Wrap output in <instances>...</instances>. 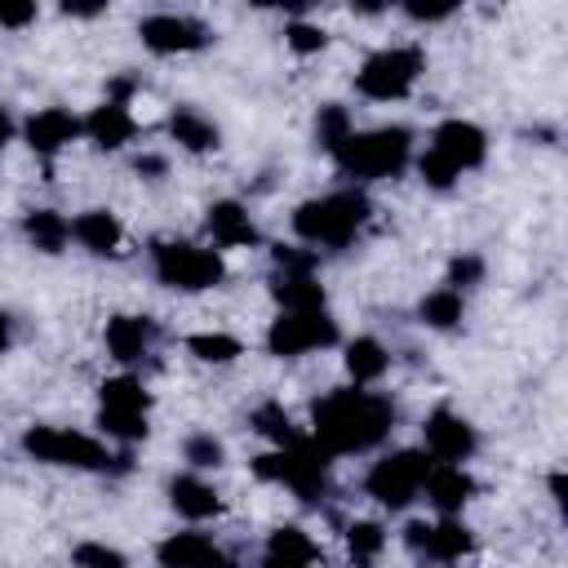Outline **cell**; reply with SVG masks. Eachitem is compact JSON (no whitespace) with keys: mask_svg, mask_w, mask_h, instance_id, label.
I'll use <instances>...</instances> for the list:
<instances>
[{"mask_svg":"<svg viewBox=\"0 0 568 568\" xmlns=\"http://www.w3.org/2000/svg\"><path fill=\"white\" fill-rule=\"evenodd\" d=\"M390 426H395V404L382 390L342 386L311 404V444L324 457L368 453L390 435Z\"/></svg>","mask_w":568,"mask_h":568,"instance_id":"1","label":"cell"},{"mask_svg":"<svg viewBox=\"0 0 568 568\" xmlns=\"http://www.w3.org/2000/svg\"><path fill=\"white\" fill-rule=\"evenodd\" d=\"M368 213H373V200L359 186H346V191L302 200L293 209V231H297V240L315 244V253L320 248H346L364 231Z\"/></svg>","mask_w":568,"mask_h":568,"instance_id":"2","label":"cell"},{"mask_svg":"<svg viewBox=\"0 0 568 568\" xmlns=\"http://www.w3.org/2000/svg\"><path fill=\"white\" fill-rule=\"evenodd\" d=\"M328 155L346 178H359V182L399 178L408 169V160H413V133L404 124L364 129V133H351L346 142H337Z\"/></svg>","mask_w":568,"mask_h":568,"instance_id":"3","label":"cell"},{"mask_svg":"<svg viewBox=\"0 0 568 568\" xmlns=\"http://www.w3.org/2000/svg\"><path fill=\"white\" fill-rule=\"evenodd\" d=\"M22 453L44 462V466H71V470H106V475H124L133 466L129 453H111L106 444H98L84 430H67V426H31L22 435Z\"/></svg>","mask_w":568,"mask_h":568,"instance_id":"4","label":"cell"},{"mask_svg":"<svg viewBox=\"0 0 568 568\" xmlns=\"http://www.w3.org/2000/svg\"><path fill=\"white\" fill-rule=\"evenodd\" d=\"M248 470H253L262 484H284V488H293L297 501H306V506H320V501L328 497V457H324L311 439H302V444H293V448L257 453V457L248 462Z\"/></svg>","mask_w":568,"mask_h":568,"instance_id":"5","label":"cell"},{"mask_svg":"<svg viewBox=\"0 0 568 568\" xmlns=\"http://www.w3.org/2000/svg\"><path fill=\"white\" fill-rule=\"evenodd\" d=\"M151 271L164 288H182V293H204V288H217L226 280L222 253L186 244V240H155L151 244Z\"/></svg>","mask_w":568,"mask_h":568,"instance_id":"6","label":"cell"},{"mask_svg":"<svg viewBox=\"0 0 568 568\" xmlns=\"http://www.w3.org/2000/svg\"><path fill=\"white\" fill-rule=\"evenodd\" d=\"M426 67V53L417 44H390L364 58V67L355 71V93H364L368 102H399L413 93L417 75Z\"/></svg>","mask_w":568,"mask_h":568,"instance_id":"7","label":"cell"},{"mask_svg":"<svg viewBox=\"0 0 568 568\" xmlns=\"http://www.w3.org/2000/svg\"><path fill=\"white\" fill-rule=\"evenodd\" d=\"M146 408H151V395L138 377H106L98 386V426L120 444L146 439V430H151Z\"/></svg>","mask_w":568,"mask_h":568,"instance_id":"8","label":"cell"},{"mask_svg":"<svg viewBox=\"0 0 568 568\" xmlns=\"http://www.w3.org/2000/svg\"><path fill=\"white\" fill-rule=\"evenodd\" d=\"M342 342V328L328 311H280L266 328V351L280 359H297L311 351H328Z\"/></svg>","mask_w":568,"mask_h":568,"instance_id":"9","label":"cell"},{"mask_svg":"<svg viewBox=\"0 0 568 568\" xmlns=\"http://www.w3.org/2000/svg\"><path fill=\"white\" fill-rule=\"evenodd\" d=\"M430 466H435V462H430L422 448H399V453L382 457V462L368 470L364 493H368L377 506H386V510H404V506L422 493Z\"/></svg>","mask_w":568,"mask_h":568,"instance_id":"10","label":"cell"},{"mask_svg":"<svg viewBox=\"0 0 568 568\" xmlns=\"http://www.w3.org/2000/svg\"><path fill=\"white\" fill-rule=\"evenodd\" d=\"M422 439H426V457L430 462H448V466H462L466 457H475L479 448V435L475 426L453 413V408H435L426 422H422Z\"/></svg>","mask_w":568,"mask_h":568,"instance_id":"11","label":"cell"},{"mask_svg":"<svg viewBox=\"0 0 568 568\" xmlns=\"http://www.w3.org/2000/svg\"><path fill=\"white\" fill-rule=\"evenodd\" d=\"M138 36L151 53H195L213 40V31L200 22V18H186V13H151L138 22Z\"/></svg>","mask_w":568,"mask_h":568,"instance_id":"12","label":"cell"},{"mask_svg":"<svg viewBox=\"0 0 568 568\" xmlns=\"http://www.w3.org/2000/svg\"><path fill=\"white\" fill-rule=\"evenodd\" d=\"M430 155H439L457 178L466 173V169H479L484 160H488V133L479 129V124H470V120H444L435 133H430V146H426Z\"/></svg>","mask_w":568,"mask_h":568,"instance_id":"13","label":"cell"},{"mask_svg":"<svg viewBox=\"0 0 568 568\" xmlns=\"http://www.w3.org/2000/svg\"><path fill=\"white\" fill-rule=\"evenodd\" d=\"M404 546L408 550H417V555H426V559H439V564H453V559H462V555H470V546H475V537H470V528L457 519V515H444L439 524H426V519H413L408 528H404Z\"/></svg>","mask_w":568,"mask_h":568,"instance_id":"14","label":"cell"},{"mask_svg":"<svg viewBox=\"0 0 568 568\" xmlns=\"http://www.w3.org/2000/svg\"><path fill=\"white\" fill-rule=\"evenodd\" d=\"M27 146L40 155V160H53L58 151H67L80 133H84V124H80V115H71L67 106H44V111H36L31 120H27Z\"/></svg>","mask_w":568,"mask_h":568,"instance_id":"15","label":"cell"},{"mask_svg":"<svg viewBox=\"0 0 568 568\" xmlns=\"http://www.w3.org/2000/svg\"><path fill=\"white\" fill-rule=\"evenodd\" d=\"M155 559L164 568H235V559L222 546H213L204 532H169L155 546Z\"/></svg>","mask_w":568,"mask_h":568,"instance_id":"16","label":"cell"},{"mask_svg":"<svg viewBox=\"0 0 568 568\" xmlns=\"http://www.w3.org/2000/svg\"><path fill=\"white\" fill-rule=\"evenodd\" d=\"M80 124H84V138H89L98 151H120V146L133 142V133H138V120H133L129 102H115V98L98 102Z\"/></svg>","mask_w":568,"mask_h":568,"instance_id":"17","label":"cell"},{"mask_svg":"<svg viewBox=\"0 0 568 568\" xmlns=\"http://www.w3.org/2000/svg\"><path fill=\"white\" fill-rule=\"evenodd\" d=\"M204 226H209V235L222 248H253L262 240L257 226H253V217H248V209L240 200H213L209 213H204Z\"/></svg>","mask_w":568,"mask_h":568,"instance_id":"18","label":"cell"},{"mask_svg":"<svg viewBox=\"0 0 568 568\" xmlns=\"http://www.w3.org/2000/svg\"><path fill=\"white\" fill-rule=\"evenodd\" d=\"M106 355L120 364H138L155 342V320L146 315H111L106 320Z\"/></svg>","mask_w":568,"mask_h":568,"instance_id":"19","label":"cell"},{"mask_svg":"<svg viewBox=\"0 0 568 568\" xmlns=\"http://www.w3.org/2000/svg\"><path fill=\"white\" fill-rule=\"evenodd\" d=\"M422 488H426V501H430L439 515H457V510L475 497V479H470L462 466H448V462H435Z\"/></svg>","mask_w":568,"mask_h":568,"instance_id":"20","label":"cell"},{"mask_svg":"<svg viewBox=\"0 0 568 568\" xmlns=\"http://www.w3.org/2000/svg\"><path fill=\"white\" fill-rule=\"evenodd\" d=\"M320 559V546L297 528V524H284L266 537V555H262V568H311Z\"/></svg>","mask_w":568,"mask_h":568,"instance_id":"21","label":"cell"},{"mask_svg":"<svg viewBox=\"0 0 568 568\" xmlns=\"http://www.w3.org/2000/svg\"><path fill=\"white\" fill-rule=\"evenodd\" d=\"M71 235H75L80 248H89L93 257H106V253L120 248L124 226H120V217H115L111 209H84V213L71 222Z\"/></svg>","mask_w":568,"mask_h":568,"instance_id":"22","label":"cell"},{"mask_svg":"<svg viewBox=\"0 0 568 568\" xmlns=\"http://www.w3.org/2000/svg\"><path fill=\"white\" fill-rule=\"evenodd\" d=\"M169 506L182 515V519H209L222 510V497L213 484H204L200 475H173L169 479Z\"/></svg>","mask_w":568,"mask_h":568,"instance_id":"23","label":"cell"},{"mask_svg":"<svg viewBox=\"0 0 568 568\" xmlns=\"http://www.w3.org/2000/svg\"><path fill=\"white\" fill-rule=\"evenodd\" d=\"M169 138H173L178 146L195 151V155H204V151H217V146H222V133H217V124H213L209 115L191 111V106H178V111L169 115Z\"/></svg>","mask_w":568,"mask_h":568,"instance_id":"24","label":"cell"},{"mask_svg":"<svg viewBox=\"0 0 568 568\" xmlns=\"http://www.w3.org/2000/svg\"><path fill=\"white\" fill-rule=\"evenodd\" d=\"M271 297L280 302V311H324V284L320 275H271Z\"/></svg>","mask_w":568,"mask_h":568,"instance_id":"25","label":"cell"},{"mask_svg":"<svg viewBox=\"0 0 568 568\" xmlns=\"http://www.w3.org/2000/svg\"><path fill=\"white\" fill-rule=\"evenodd\" d=\"M22 231H27V240L40 248V253H62L67 248V240H71V222L58 213V209H31L27 217H22Z\"/></svg>","mask_w":568,"mask_h":568,"instance_id":"26","label":"cell"},{"mask_svg":"<svg viewBox=\"0 0 568 568\" xmlns=\"http://www.w3.org/2000/svg\"><path fill=\"white\" fill-rule=\"evenodd\" d=\"M386 368H390V355H386V346H382L377 337H355V342L346 346V373H351L355 386L382 382Z\"/></svg>","mask_w":568,"mask_h":568,"instance_id":"27","label":"cell"},{"mask_svg":"<svg viewBox=\"0 0 568 568\" xmlns=\"http://www.w3.org/2000/svg\"><path fill=\"white\" fill-rule=\"evenodd\" d=\"M462 315H466V302H462L457 288H435V293H426V297L417 302V320H422L426 328H439V333L457 328Z\"/></svg>","mask_w":568,"mask_h":568,"instance_id":"28","label":"cell"},{"mask_svg":"<svg viewBox=\"0 0 568 568\" xmlns=\"http://www.w3.org/2000/svg\"><path fill=\"white\" fill-rule=\"evenodd\" d=\"M248 422H253V430H257V435H266L275 448H293V444H302V439H306L280 404H262V408H253V417H248Z\"/></svg>","mask_w":568,"mask_h":568,"instance_id":"29","label":"cell"},{"mask_svg":"<svg viewBox=\"0 0 568 568\" xmlns=\"http://www.w3.org/2000/svg\"><path fill=\"white\" fill-rule=\"evenodd\" d=\"M186 351L204 364H231L235 355H244V342L231 337V333H191L186 337Z\"/></svg>","mask_w":568,"mask_h":568,"instance_id":"30","label":"cell"},{"mask_svg":"<svg viewBox=\"0 0 568 568\" xmlns=\"http://www.w3.org/2000/svg\"><path fill=\"white\" fill-rule=\"evenodd\" d=\"M346 546H351V559L355 564H373L382 550H386V528L373 524V519H355L346 528Z\"/></svg>","mask_w":568,"mask_h":568,"instance_id":"31","label":"cell"},{"mask_svg":"<svg viewBox=\"0 0 568 568\" xmlns=\"http://www.w3.org/2000/svg\"><path fill=\"white\" fill-rule=\"evenodd\" d=\"M182 462H186V466H195V470H217V466L226 462V448H222V439H217V435L195 430V435H186V439H182Z\"/></svg>","mask_w":568,"mask_h":568,"instance_id":"32","label":"cell"},{"mask_svg":"<svg viewBox=\"0 0 568 568\" xmlns=\"http://www.w3.org/2000/svg\"><path fill=\"white\" fill-rule=\"evenodd\" d=\"M355 133V124H351V111L346 106H337V102H324L320 106V115H315V138H320V146L324 151H333L337 142H346Z\"/></svg>","mask_w":568,"mask_h":568,"instance_id":"33","label":"cell"},{"mask_svg":"<svg viewBox=\"0 0 568 568\" xmlns=\"http://www.w3.org/2000/svg\"><path fill=\"white\" fill-rule=\"evenodd\" d=\"M271 257H275V271H284V275H315V271H320V253H315V248L275 244Z\"/></svg>","mask_w":568,"mask_h":568,"instance_id":"34","label":"cell"},{"mask_svg":"<svg viewBox=\"0 0 568 568\" xmlns=\"http://www.w3.org/2000/svg\"><path fill=\"white\" fill-rule=\"evenodd\" d=\"M71 564L75 568H129V559L115 546H106V541H80L71 550Z\"/></svg>","mask_w":568,"mask_h":568,"instance_id":"35","label":"cell"},{"mask_svg":"<svg viewBox=\"0 0 568 568\" xmlns=\"http://www.w3.org/2000/svg\"><path fill=\"white\" fill-rule=\"evenodd\" d=\"M284 44L306 58V53H320V49L328 44V31L315 27V22H288V27H284Z\"/></svg>","mask_w":568,"mask_h":568,"instance_id":"36","label":"cell"},{"mask_svg":"<svg viewBox=\"0 0 568 568\" xmlns=\"http://www.w3.org/2000/svg\"><path fill=\"white\" fill-rule=\"evenodd\" d=\"M484 280V257H475V253H462V257H453L448 262V284L444 288H470V284H479Z\"/></svg>","mask_w":568,"mask_h":568,"instance_id":"37","label":"cell"},{"mask_svg":"<svg viewBox=\"0 0 568 568\" xmlns=\"http://www.w3.org/2000/svg\"><path fill=\"white\" fill-rule=\"evenodd\" d=\"M36 18H40L36 0H0V27H9V31H22V27H31Z\"/></svg>","mask_w":568,"mask_h":568,"instance_id":"38","label":"cell"},{"mask_svg":"<svg viewBox=\"0 0 568 568\" xmlns=\"http://www.w3.org/2000/svg\"><path fill=\"white\" fill-rule=\"evenodd\" d=\"M417 173H422V182H426V186H435V191H448V186L457 182V173H453L439 155H430V151L417 160Z\"/></svg>","mask_w":568,"mask_h":568,"instance_id":"39","label":"cell"},{"mask_svg":"<svg viewBox=\"0 0 568 568\" xmlns=\"http://www.w3.org/2000/svg\"><path fill=\"white\" fill-rule=\"evenodd\" d=\"M133 173H138V178H146V182H160V178L169 173V160H164V155H155V151H146V155H138V160H133Z\"/></svg>","mask_w":568,"mask_h":568,"instance_id":"40","label":"cell"},{"mask_svg":"<svg viewBox=\"0 0 568 568\" xmlns=\"http://www.w3.org/2000/svg\"><path fill=\"white\" fill-rule=\"evenodd\" d=\"M404 13L417 18V22H444V18L457 13V4H404Z\"/></svg>","mask_w":568,"mask_h":568,"instance_id":"41","label":"cell"},{"mask_svg":"<svg viewBox=\"0 0 568 568\" xmlns=\"http://www.w3.org/2000/svg\"><path fill=\"white\" fill-rule=\"evenodd\" d=\"M62 13L67 18H98V13H106V4H62Z\"/></svg>","mask_w":568,"mask_h":568,"instance_id":"42","label":"cell"},{"mask_svg":"<svg viewBox=\"0 0 568 568\" xmlns=\"http://www.w3.org/2000/svg\"><path fill=\"white\" fill-rule=\"evenodd\" d=\"M564 493H568V479H564V470H550V497H555V506H564V501H568Z\"/></svg>","mask_w":568,"mask_h":568,"instance_id":"43","label":"cell"},{"mask_svg":"<svg viewBox=\"0 0 568 568\" xmlns=\"http://www.w3.org/2000/svg\"><path fill=\"white\" fill-rule=\"evenodd\" d=\"M13 133H18V124H13V115H9L4 106H0V151H4L9 142H13Z\"/></svg>","mask_w":568,"mask_h":568,"instance_id":"44","label":"cell"},{"mask_svg":"<svg viewBox=\"0 0 568 568\" xmlns=\"http://www.w3.org/2000/svg\"><path fill=\"white\" fill-rule=\"evenodd\" d=\"M9 342H13V328H9V315L0 311V355L9 351Z\"/></svg>","mask_w":568,"mask_h":568,"instance_id":"45","label":"cell"}]
</instances>
